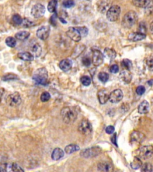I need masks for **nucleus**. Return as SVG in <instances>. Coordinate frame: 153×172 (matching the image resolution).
<instances>
[{
    "mask_svg": "<svg viewBox=\"0 0 153 172\" xmlns=\"http://www.w3.org/2000/svg\"><path fill=\"white\" fill-rule=\"evenodd\" d=\"M64 151L59 148H56L52 153V159L54 161L60 159L64 156Z\"/></svg>",
    "mask_w": 153,
    "mask_h": 172,
    "instance_id": "23",
    "label": "nucleus"
},
{
    "mask_svg": "<svg viewBox=\"0 0 153 172\" xmlns=\"http://www.w3.org/2000/svg\"><path fill=\"white\" fill-rule=\"evenodd\" d=\"M142 165V161L140 160V157H135L133 161L131 163L130 166L133 169H138Z\"/></svg>",
    "mask_w": 153,
    "mask_h": 172,
    "instance_id": "32",
    "label": "nucleus"
},
{
    "mask_svg": "<svg viewBox=\"0 0 153 172\" xmlns=\"http://www.w3.org/2000/svg\"><path fill=\"white\" fill-rule=\"evenodd\" d=\"M62 5L65 8H70L75 6V3L73 0H64L62 3Z\"/></svg>",
    "mask_w": 153,
    "mask_h": 172,
    "instance_id": "44",
    "label": "nucleus"
},
{
    "mask_svg": "<svg viewBox=\"0 0 153 172\" xmlns=\"http://www.w3.org/2000/svg\"><path fill=\"white\" fill-rule=\"evenodd\" d=\"M98 78L101 82L105 83L109 79V75L107 73H104V72L100 73L98 74Z\"/></svg>",
    "mask_w": 153,
    "mask_h": 172,
    "instance_id": "40",
    "label": "nucleus"
},
{
    "mask_svg": "<svg viewBox=\"0 0 153 172\" xmlns=\"http://www.w3.org/2000/svg\"><path fill=\"white\" fill-rule=\"evenodd\" d=\"M136 92L138 95H142L145 92V88L142 86L138 87L136 89Z\"/></svg>",
    "mask_w": 153,
    "mask_h": 172,
    "instance_id": "48",
    "label": "nucleus"
},
{
    "mask_svg": "<svg viewBox=\"0 0 153 172\" xmlns=\"http://www.w3.org/2000/svg\"><path fill=\"white\" fill-rule=\"evenodd\" d=\"M141 171L145 172H151L153 171V165L149 163H145L141 166Z\"/></svg>",
    "mask_w": 153,
    "mask_h": 172,
    "instance_id": "38",
    "label": "nucleus"
},
{
    "mask_svg": "<svg viewBox=\"0 0 153 172\" xmlns=\"http://www.w3.org/2000/svg\"><path fill=\"white\" fill-rule=\"evenodd\" d=\"M153 155V146L152 145L144 146L138 151V156L140 159H147Z\"/></svg>",
    "mask_w": 153,
    "mask_h": 172,
    "instance_id": "8",
    "label": "nucleus"
},
{
    "mask_svg": "<svg viewBox=\"0 0 153 172\" xmlns=\"http://www.w3.org/2000/svg\"><path fill=\"white\" fill-rule=\"evenodd\" d=\"M46 12V8L40 3L36 4L31 8V14L35 19H40L42 18Z\"/></svg>",
    "mask_w": 153,
    "mask_h": 172,
    "instance_id": "6",
    "label": "nucleus"
},
{
    "mask_svg": "<svg viewBox=\"0 0 153 172\" xmlns=\"http://www.w3.org/2000/svg\"><path fill=\"white\" fill-rule=\"evenodd\" d=\"M67 37L74 42H79L81 39V35L77 27H69L66 33Z\"/></svg>",
    "mask_w": 153,
    "mask_h": 172,
    "instance_id": "10",
    "label": "nucleus"
},
{
    "mask_svg": "<svg viewBox=\"0 0 153 172\" xmlns=\"http://www.w3.org/2000/svg\"><path fill=\"white\" fill-rule=\"evenodd\" d=\"M145 12L146 14H151L153 13V0H150L145 7Z\"/></svg>",
    "mask_w": 153,
    "mask_h": 172,
    "instance_id": "36",
    "label": "nucleus"
},
{
    "mask_svg": "<svg viewBox=\"0 0 153 172\" xmlns=\"http://www.w3.org/2000/svg\"><path fill=\"white\" fill-rule=\"evenodd\" d=\"M79 131L83 134L88 135L92 132V126L87 119H83L79 124Z\"/></svg>",
    "mask_w": 153,
    "mask_h": 172,
    "instance_id": "9",
    "label": "nucleus"
},
{
    "mask_svg": "<svg viewBox=\"0 0 153 172\" xmlns=\"http://www.w3.org/2000/svg\"><path fill=\"white\" fill-rule=\"evenodd\" d=\"M82 63L84 66L88 67L91 65V60L89 57H84L82 59Z\"/></svg>",
    "mask_w": 153,
    "mask_h": 172,
    "instance_id": "47",
    "label": "nucleus"
},
{
    "mask_svg": "<svg viewBox=\"0 0 153 172\" xmlns=\"http://www.w3.org/2000/svg\"><path fill=\"white\" fill-rule=\"evenodd\" d=\"M56 1H59V0H56Z\"/></svg>",
    "mask_w": 153,
    "mask_h": 172,
    "instance_id": "59",
    "label": "nucleus"
},
{
    "mask_svg": "<svg viewBox=\"0 0 153 172\" xmlns=\"http://www.w3.org/2000/svg\"><path fill=\"white\" fill-rule=\"evenodd\" d=\"M144 134L138 131H133L130 134V142L133 144H140L144 140Z\"/></svg>",
    "mask_w": 153,
    "mask_h": 172,
    "instance_id": "15",
    "label": "nucleus"
},
{
    "mask_svg": "<svg viewBox=\"0 0 153 172\" xmlns=\"http://www.w3.org/2000/svg\"><path fill=\"white\" fill-rule=\"evenodd\" d=\"M57 19H58V16H57L56 14H54L50 18V22L53 26L56 25V24H57Z\"/></svg>",
    "mask_w": 153,
    "mask_h": 172,
    "instance_id": "49",
    "label": "nucleus"
},
{
    "mask_svg": "<svg viewBox=\"0 0 153 172\" xmlns=\"http://www.w3.org/2000/svg\"><path fill=\"white\" fill-rule=\"evenodd\" d=\"M152 103H153V99H152Z\"/></svg>",
    "mask_w": 153,
    "mask_h": 172,
    "instance_id": "58",
    "label": "nucleus"
},
{
    "mask_svg": "<svg viewBox=\"0 0 153 172\" xmlns=\"http://www.w3.org/2000/svg\"><path fill=\"white\" fill-rule=\"evenodd\" d=\"M6 44L9 47H14L16 45V40L12 37H8L6 40Z\"/></svg>",
    "mask_w": 153,
    "mask_h": 172,
    "instance_id": "37",
    "label": "nucleus"
},
{
    "mask_svg": "<svg viewBox=\"0 0 153 172\" xmlns=\"http://www.w3.org/2000/svg\"><path fill=\"white\" fill-rule=\"evenodd\" d=\"M78 30L79 31L80 34L81 35V37H85L88 35L89 30L86 27H77Z\"/></svg>",
    "mask_w": 153,
    "mask_h": 172,
    "instance_id": "43",
    "label": "nucleus"
},
{
    "mask_svg": "<svg viewBox=\"0 0 153 172\" xmlns=\"http://www.w3.org/2000/svg\"><path fill=\"white\" fill-rule=\"evenodd\" d=\"M57 6H58V1H57L51 0L47 5V10L51 13H55L56 10Z\"/></svg>",
    "mask_w": 153,
    "mask_h": 172,
    "instance_id": "29",
    "label": "nucleus"
},
{
    "mask_svg": "<svg viewBox=\"0 0 153 172\" xmlns=\"http://www.w3.org/2000/svg\"><path fill=\"white\" fill-rule=\"evenodd\" d=\"M4 90L3 89H0V102H1V98H2V96H3V93H4Z\"/></svg>",
    "mask_w": 153,
    "mask_h": 172,
    "instance_id": "53",
    "label": "nucleus"
},
{
    "mask_svg": "<svg viewBox=\"0 0 153 172\" xmlns=\"http://www.w3.org/2000/svg\"><path fill=\"white\" fill-rule=\"evenodd\" d=\"M110 72L113 73H116L119 71V68L117 65H113L110 68Z\"/></svg>",
    "mask_w": 153,
    "mask_h": 172,
    "instance_id": "50",
    "label": "nucleus"
},
{
    "mask_svg": "<svg viewBox=\"0 0 153 172\" xmlns=\"http://www.w3.org/2000/svg\"><path fill=\"white\" fill-rule=\"evenodd\" d=\"M73 67V62L69 59H65L61 60L59 63L60 69L64 72L69 71Z\"/></svg>",
    "mask_w": 153,
    "mask_h": 172,
    "instance_id": "18",
    "label": "nucleus"
},
{
    "mask_svg": "<svg viewBox=\"0 0 153 172\" xmlns=\"http://www.w3.org/2000/svg\"><path fill=\"white\" fill-rule=\"evenodd\" d=\"M138 14L134 11H129L123 18L121 24L125 28H130L135 25L138 21Z\"/></svg>",
    "mask_w": 153,
    "mask_h": 172,
    "instance_id": "3",
    "label": "nucleus"
},
{
    "mask_svg": "<svg viewBox=\"0 0 153 172\" xmlns=\"http://www.w3.org/2000/svg\"><path fill=\"white\" fill-rule=\"evenodd\" d=\"M50 98H51L50 94L48 93V92H43V93L41 94L40 100L43 102H46L50 100Z\"/></svg>",
    "mask_w": 153,
    "mask_h": 172,
    "instance_id": "42",
    "label": "nucleus"
},
{
    "mask_svg": "<svg viewBox=\"0 0 153 172\" xmlns=\"http://www.w3.org/2000/svg\"><path fill=\"white\" fill-rule=\"evenodd\" d=\"M59 20H60V22H61L62 23H64V24H66V23H67V21L65 20L64 18H59Z\"/></svg>",
    "mask_w": 153,
    "mask_h": 172,
    "instance_id": "54",
    "label": "nucleus"
},
{
    "mask_svg": "<svg viewBox=\"0 0 153 172\" xmlns=\"http://www.w3.org/2000/svg\"><path fill=\"white\" fill-rule=\"evenodd\" d=\"M23 22V19L19 14H14L12 18V24L14 26L21 25Z\"/></svg>",
    "mask_w": 153,
    "mask_h": 172,
    "instance_id": "30",
    "label": "nucleus"
},
{
    "mask_svg": "<svg viewBox=\"0 0 153 172\" xmlns=\"http://www.w3.org/2000/svg\"><path fill=\"white\" fill-rule=\"evenodd\" d=\"M80 150V146L76 144H71L67 145L65 148V152L68 154H73V152L78 151Z\"/></svg>",
    "mask_w": 153,
    "mask_h": 172,
    "instance_id": "26",
    "label": "nucleus"
},
{
    "mask_svg": "<svg viewBox=\"0 0 153 172\" xmlns=\"http://www.w3.org/2000/svg\"><path fill=\"white\" fill-rule=\"evenodd\" d=\"M110 94L105 89H100L98 92V98L100 104H105L109 100Z\"/></svg>",
    "mask_w": 153,
    "mask_h": 172,
    "instance_id": "16",
    "label": "nucleus"
},
{
    "mask_svg": "<svg viewBox=\"0 0 153 172\" xmlns=\"http://www.w3.org/2000/svg\"><path fill=\"white\" fill-rule=\"evenodd\" d=\"M98 169L101 172H113L114 166L110 162L103 161L100 162L98 164Z\"/></svg>",
    "mask_w": 153,
    "mask_h": 172,
    "instance_id": "17",
    "label": "nucleus"
},
{
    "mask_svg": "<svg viewBox=\"0 0 153 172\" xmlns=\"http://www.w3.org/2000/svg\"><path fill=\"white\" fill-rule=\"evenodd\" d=\"M104 54L105 56H107V58L110 60L114 59L117 56L116 52L113 49L110 48H106L104 50Z\"/></svg>",
    "mask_w": 153,
    "mask_h": 172,
    "instance_id": "28",
    "label": "nucleus"
},
{
    "mask_svg": "<svg viewBox=\"0 0 153 172\" xmlns=\"http://www.w3.org/2000/svg\"><path fill=\"white\" fill-rule=\"evenodd\" d=\"M0 172H6V169H3L1 167H0Z\"/></svg>",
    "mask_w": 153,
    "mask_h": 172,
    "instance_id": "57",
    "label": "nucleus"
},
{
    "mask_svg": "<svg viewBox=\"0 0 153 172\" xmlns=\"http://www.w3.org/2000/svg\"><path fill=\"white\" fill-rule=\"evenodd\" d=\"M86 47L85 46L84 44L77 45L75 48L74 51L71 55L72 58L75 59V58H78L86 50Z\"/></svg>",
    "mask_w": 153,
    "mask_h": 172,
    "instance_id": "22",
    "label": "nucleus"
},
{
    "mask_svg": "<svg viewBox=\"0 0 153 172\" xmlns=\"http://www.w3.org/2000/svg\"><path fill=\"white\" fill-rule=\"evenodd\" d=\"M146 38L145 33H140L139 32L130 33L128 36V39L132 41H139L144 40Z\"/></svg>",
    "mask_w": 153,
    "mask_h": 172,
    "instance_id": "20",
    "label": "nucleus"
},
{
    "mask_svg": "<svg viewBox=\"0 0 153 172\" xmlns=\"http://www.w3.org/2000/svg\"><path fill=\"white\" fill-rule=\"evenodd\" d=\"M7 167L8 169H7V171H12V172H23L24 170L20 167L19 165L16 163H12L7 165Z\"/></svg>",
    "mask_w": 153,
    "mask_h": 172,
    "instance_id": "31",
    "label": "nucleus"
},
{
    "mask_svg": "<svg viewBox=\"0 0 153 172\" xmlns=\"http://www.w3.org/2000/svg\"><path fill=\"white\" fill-rule=\"evenodd\" d=\"M114 129H114V126H108L107 128H106V129H105V132H106V133H108V134H111L113 133L114 132Z\"/></svg>",
    "mask_w": 153,
    "mask_h": 172,
    "instance_id": "51",
    "label": "nucleus"
},
{
    "mask_svg": "<svg viewBox=\"0 0 153 172\" xmlns=\"http://www.w3.org/2000/svg\"><path fill=\"white\" fill-rule=\"evenodd\" d=\"M120 78L123 82H124L126 84H129L132 81V75L130 73L129 70L125 69L120 73Z\"/></svg>",
    "mask_w": 153,
    "mask_h": 172,
    "instance_id": "19",
    "label": "nucleus"
},
{
    "mask_svg": "<svg viewBox=\"0 0 153 172\" xmlns=\"http://www.w3.org/2000/svg\"><path fill=\"white\" fill-rule=\"evenodd\" d=\"M123 98V92L120 89H116L110 94L109 100L113 104H117L120 102Z\"/></svg>",
    "mask_w": 153,
    "mask_h": 172,
    "instance_id": "13",
    "label": "nucleus"
},
{
    "mask_svg": "<svg viewBox=\"0 0 153 172\" xmlns=\"http://www.w3.org/2000/svg\"><path fill=\"white\" fill-rule=\"evenodd\" d=\"M138 32L145 34L146 32V27L145 22H140V25L138 26Z\"/></svg>",
    "mask_w": 153,
    "mask_h": 172,
    "instance_id": "45",
    "label": "nucleus"
},
{
    "mask_svg": "<svg viewBox=\"0 0 153 172\" xmlns=\"http://www.w3.org/2000/svg\"><path fill=\"white\" fill-rule=\"evenodd\" d=\"M111 3L110 0H101L97 4L98 10L101 13H105L109 8L111 7Z\"/></svg>",
    "mask_w": 153,
    "mask_h": 172,
    "instance_id": "14",
    "label": "nucleus"
},
{
    "mask_svg": "<svg viewBox=\"0 0 153 172\" xmlns=\"http://www.w3.org/2000/svg\"><path fill=\"white\" fill-rule=\"evenodd\" d=\"M138 113L140 114H145L149 112L150 110V105L146 100L142 101L140 104L138 108Z\"/></svg>",
    "mask_w": 153,
    "mask_h": 172,
    "instance_id": "21",
    "label": "nucleus"
},
{
    "mask_svg": "<svg viewBox=\"0 0 153 172\" xmlns=\"http://www.w3.org/2000/svg\"><path fill=\"white\" fill-rule=\"evenodd\" d=\"M33 54L34 56V57L38 58L40 57L41 52H42V48L38 43H36L33 45L32 48H31Z\"/></svg>",
    "mask_w": 153,
    "mask_h": 172,
    "instance_id": "27",
    "label": "nucleus"
},
{
    "mask_svg": "<svg viewBox=\"0 0 153 172\" xmlns=\"http://www.w3.org/2000/svg\"><path fill=\"white\" fill-rule=\"evenodd\" d=\"M80 81L84 86H89L91 84V78L88 76H83L80 78Z\"/></svg>",
    "mask_w": 153,
    "mask_h": 172,
    "instance_id": "39",
    "label": "nucleus"
},
{
    "mask_svg": "<svg viewBox=\"0 0 153 172\" xmlns=\"http://www.w3.org/2000/svg\"><path fill=\"white\" fill-rule=\"evenodd\" d=\"M33 79L37 84L46 86L48 83L47 70L44 67L37 69L33 73Z\"/></svg>",
    "mask_w": 153,
    "mask_h": 172,
    "instance_id": "2",
    "label": "nucleus"
},
{
    "mask_svg": "<svg viewBox=\"0 0 153 172\" xmlns=\"http://www.w3.org/2000/svg\"><path fill=\"white\" fill-rule=\"evenodd\" d=\"M50 33V28L49 26H42L37 31V37L41 40H46L48 38Z\"/></svg>",
    "mask_w": 153,
    "mask_h": 172,
    "instance_id": "11",
    "label": "nucleus"
},
{
    "mask_svg": "<svg viewBox=\"0 0 153 172\" xmlns=\"http://www.w3.org/2000/svg\"><path fill=\"white\" fill-rule=\"evenodd\" d=\"M148 84L150 85V86H153V79H151L150 81H148Z\"/></svg>",
    "mask_w": 153,
    "mask_h": 172,
    "instance_id": "56",
    "label": "nucleus"
},
{
    "mask_svg": "<svg viewBox=\"0 0 153 172\" xmlns=\"http://www.w3.org/2000/svg\"><path fill=\"white\" fill-rule=\"evenodd\" d=\"M121 13V8L117 5H114L107 11V18L110 22H115L118 20Z\"/></svg>",
    "mask_w": 153,
    "mask_h": 172,
    "instance_id": "5",
    "label": "nucleus"
},
{
    "mask_svg": "<svg viewBox=\"0 0 153 172\" xmlns=\"http://www.w3.org/2000/svg\"><path fill=\"white\" fill-rule=\"evenodd\" d=\"M149 1L148 0H132V3L135 6L140 8L145 7Z\"/></svg>",
    "mask_w": 153,
    "mask_h": 172,
    "instance_id": "33",
    "label": "nucleus"
},
{
    "mask_svg": "<svg viewBox=\"0 0 153 172\" xmlns=\"http://www.w3.org/2000/svg\"><path fill=\"white\" fill-rule=\"evenodd\" d=\"M104 54L99 50H94L93 51L92 63L94 66H99L102 65L104 62Z\"/></svg>",
    "mask_w": 153,
    "mask_h": 172,
    "instance_id": "12",
    "label": "nucleus"
},
{
    "mask_svg": "<svg viewBox=\"0 0 153 172\" xmlns=\"http://www.w3.org/2000/svg\"><path fill=\"white\" fill-rule=\"evenodd\" d=\"M116 136H117L116 133H114L113 134V136L111 137V142L113 143V144L115 145L116 146H117V141H116Z\"/></svg>",
    "mask_w": 153,
    "mask_h": 172,
    "instance_id": "52",
    "label": "nucleus"
},
{
    "mask_svg": "<svg viewBox=\"0 0 153 172\" xmlns=\"http://www.w3.org/2000/svg\"><path fill=\"white\" fill-rule=\"evenodd\" d=\"M87 1H89V0H87Z\"/></svg>",
    "mask_w": 153,
    "mask_h": 172,
    "instance_id": "60",
    "label": "nucleus"
},
{
    "mask_svg": "<svg viewBox=\"0 0 153 172\" xmlns=\"http://www.w3.org/2000/svg\"><path fill=\"white\" fill-rule=\"evenodd\" d=\"M150 29L151 33L153 34V22H151V23L150 24Z\"/></svg>",
    "mask_w": 153,
    "mask_h": 172,
    "instance_id": "55",
    "label": "nucleus"
},
{
    "mask_svg": "<svg viewBox=\"0 0 153 172\" xmlns=\"http://www.w3.org/2000/svg\"><path fill=\"white\" fill-rule=\"evenodd\" d=\"M102 149L99 146H92L82 150L80 152V155L85 159L93 158L99 155Z\"/></svg>",
    "mask_w": 153,
    "mask_h": 172,
    "instance_id": "4",
    "label": "nucleus"
},
{
    "mask_svg": "<svg viewBox=\"0 0 153 172\" xmlns=\"http://www.w3.org/2000/svg\"><path fill=\"white\" fill-rule=\"evenodd\" d=\"M22 27L25 28H31V27H33L35 25V23L33 21L29 20V19H23V22L21 24Z\"/></svg>",
    "mask_w": 153,
    "mask_h": 172,
    "instance_id": "35",
    "label": "nucleus"
},
{
    "mask_svg": "<svg viewBox=\"0 0 153 172\" xmlns=\"http://www.w3.org/2000/svg\"><path fill=\"white\" fill-rule=\"evenodd\" d=\"M6 102L9 106L12 107H16L20 105L22 102L20 94L18 92H14L9 94L6 99Z\"/></svg>",
    "mask_w": 153,
    "mask_h": 172,
    "instance_id": "7",
    "label": "nucleus"
},
{
    "mask_svg": "<svg viewBox=\"0 0 153 172\" xmlns=\"http://www.w3.org/2000/svg\"><path fill=\"white\" fill-rule=\"evenodd\" d=\"M146 65L148 67V68L153 71V56H149L146 60Z\"/></svg>",
    "mask_w": 153,
    "mask_h": 172,
    "instance_id": "46",
    "label": "nucleus"
},
{
    "mask_svg": "<svg viewBox=\"0 0 153 172\" xmlns=\"http://www.w3.org/2000/svg\"><path fill=\"white\" fill-rule=\"evenodd\" d=\"M121 65H122V66L126 68V69H127V70H130L132 67V63L131 60L127 59L123 60V61L121 62Z\"/></svg>",
    "mask_w": 153,
    "mask_h": 172,
    "instance_id": "41",
    "label": "nucleus"
},
{
    "mask_svg": "<svg viewBox=\"0 0 153 172\" xmlns=\"http://www.w3.org/2000/svg\"><path fill=\"white\" fill-rule=\"evenodd\" d=\"M18 56L20 59L24 61H32L34 59V56L29 52H21L18 54Z\"/></svg>",
    "mask_w": 153,
    "mask_h": 172,
    "instance_id": "24",
    "label": "nucleus"
},
{
    "mask_svg": "<svg viewBox=\"0 0 153 172\" xmlns=\"http://www.w3.org/2000/svg\"><path fill=\"white\" fill-rule=\"evenodd\" d=\"M30 36V33L27 31H21L16 33L15 38L20 41L27 40Z\"/></svg>",
    "mask_w": 153,
    "mask_h": 172,
    "instance_id": "25",
    "label": "nucleus"
},
{
    "mask_svg": "<svg viewBox=\"0 0 153 172\" xmlns=\"http://www.w3.org/2000/svg\"><path fill=\"white\" fill-rule=\"evenodd\" d=\"M18 79V76L14 73H8L2 77V80L4 81H8Z\"/></svg>",
    "mask_w": 153,
    "mask_h": 172,
    "instance_id": "34",
    "label": "nucleus"
},
{
    "mask_svg": "<svg viewBox=\"0 0 153 172\" xmlns=\"http://www.w3.org/2000/svg\"><path fill=\"white\" fill-rule=\"evenodd\" d=\"M61 116L63 121L67 124H73L77 118V112L73 107H64L61 110Z\"/></svg>",
    "mask_w": 153,
    "mask_h": 172,
    "instance_id": "1",
    "label": "nucleus"
}]
</instances>
